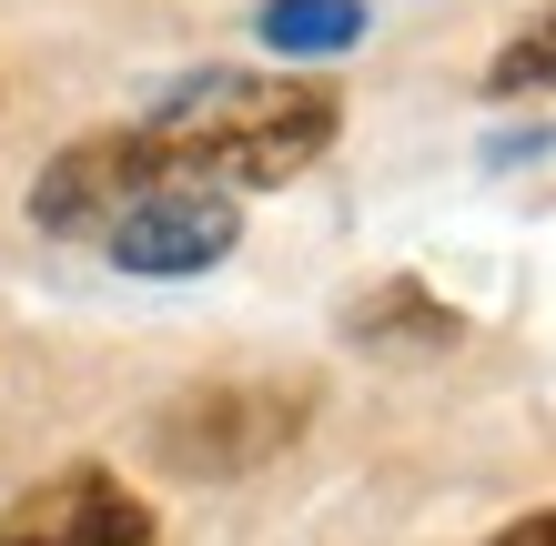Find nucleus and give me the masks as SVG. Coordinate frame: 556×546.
Segmentation results:
<instances>
[{
  "mask_svg": "<svg viewBox=\"0 0 556 546\" xmlns=\"http://www.w3.org/2000/svg\"><path fill=\"white\" fill-rule=\"evenodd\" d=\"M0 546H152V506L112 466H72L0 517Z\"/></svg>",
  "mask_w": 556,
  "mask_h": 546,
  "instance_id": "obj_5",
  "label": "nucleus"
},
{
  "mask_svg": "<svg viewBox=\"0 0 556 546\" xmlns=\"http://www.w3.org/2000/svg\"><path fill=\"white\" fill-rule=\"evenodd\" d=\"M485 546H556V506H536V517H516V526H496Z\"/></svg>",
  "mask_w": 556,
  "mask_h": 546,
  "instance_id": "obj_10",
  "label": "nucleus"
},
{
  "mask_svg": "<svg viewBox=\"0 0 556 546\" xmlns=\"http://www.w3.org/2000/svg\"><path fill=\"white\" fill-rule=\"evenodd\" d=\"M253 41L274 61H334L365 41V0H264L253 11Z\"/></svg>",
  "mask_w": 556,
  "mask_h": 546,
  "instance_id": "obj_7",
  "label": "nucleus"
},
{
  "mask_svg": "<svg viewBox=\"0 0 556 546\" xmlns=\"http://www.w3.org/2000/svg\"><path fill=\"white\" fill-rule=\"evenodd\" d=\"M344 334L365 344V355H445V344H466V314H455L435 283L395 274V283H375V294H354Z\"/></svg>",
  "mask_w": 556,
  "mask_h": 546,
  "instance_id": "obj_6",
  "label": "nucleus"
},
{
  "mask_svg": "<svg viewBox=\"0 0 556 546\" xmlns=\"http://www.w3.org/2000/svg\"><path fill=\"white\" fill-rule=\"evenodd\" d=\"M485 91H496V102H527V91H556V11H536L527 30H516V41L485 61Z\"/></svg>",
  "mask_w": 556,
  "mask_h": 546,
  "instance_id": "obj_8",
  "label": "nucleus"
},
{
  "mask_svg": "<svg viewBox=\"0 0 556 546\" xmlns=\"http://www.w3.org/2000/svg\"><path fill=\"white\" fill-rule=\"evenodd\" d=\"M314 395L304 384H192L182 405L152 415V456L173 475H203V486H223V475H253L274 466L293 435H304Z\"/></svg>",
  "mask_w": 556,
  "mask_h": 546,
  "instance_id": "obj_2",
  "label": "nucleus"
},
{
  "mask_svg": "<svg viewBox=\"0 0 556 546\" xmlns=\"http://www.w3.org/2000/svg\"><path fill=\"white\" fill-rule=\"evenodd\" d=\"M91 243H102L122 274H142V283H192L213 264H233L243 192H223V182H142Z\"/></svg>",
  "mask_w": 556,
  "mask_h": 546,
  "instance_id": "obj_3",
  "label": "nucleus"
},
{
  "mask_svg": "<svg viewBox=\"0 0 556 546\" xmlns=\"http://www.w3.org/2000/svg\"><path fill=\"white\" fill-rule=\"evenodd\" d=\"M536 152H556V122H527V132L485 142V163H536Z\"/></svg>",
  "mask_w": 556,
  "mask_h": 546,
  "instance_id": "obj_9",
  "label": "nucleus"
},
{
  "mask_svg": "<svg viewBox=\"0 0 556 546\" xmlns=\"http://www.w3.org/2000/svg\"><path fill=\"white\" fill-rule=\"evenodd\" d=\"M142 182H162L142 122H122V132H81V142H61L51 163H41V182H30V223H41L51 243H91Z\"/></svg>",
  "mask_w": 556,
  "mask_h": 546,
  "instance_id": "obj_4",
  "label": "nucleus"
},
{
  "mask_svg": "<svg viewBox=\"0 0 556 546\" xmlns=\"http://www.w3.org/2000/svg\"><path fill=\"white\" fill-rule=\"evenodd\" d=\"M334 132H344V91L324 72H192L142 112L162 182H223V192H274L314 173Z\"/></svg>",
  "mask_w": 556,
  "mask_h": 546,
  "instance_id": "obj_1",
  "label": "nucleus"
}]
</instances>
